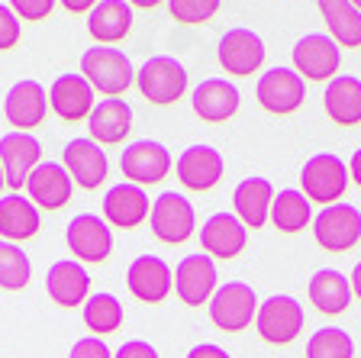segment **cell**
<instances>
[{"mask_svg": "<svg viewBox=\"0 0 361 358\" xmlns=\"http://www.w3.org/2000/svg\"><path fill=\"white\" fill-rule=\"evenodd\" d=\"M84 326L97 339L116 333L123 326V304L113 294H104V291L87 297V304H84Z\"/></svg>", "mask_w": 361, "mask_h": 358, "instance_id": "33", "label": "cell"}, {"mask_svg": "<svg viewBox=\"0 0 361 358\" xmlns=\"http://www.w3.org/2000/svg\"><path fill=\"white\" fill-rule=\"evenodd\" d=\"M65 168L68 174H71V181H75L78 187H84V191H97L100 184L106 181V174H110V162H106V152L100 149L97 142L90 139V136H81V139H71L65 145Z\"/></svg>", "mask_w": 361, "mask_h": 358, "instance_id": "17", "label": "cell"}, {"mask_svg": "<svg viewBox=\"0 0 361 358\" xmlns=\"http://www.w3.org/2000/svg\"><path fill=\"white\" fill-rule=\"evenodd\" d=\"M87 129L97 145H120L129 139V129H133V107L123 97H104L90 110Z\"/></svg>", "mask_w": 361, "mask_h": 358, "instance_id": "24", "label": "cell"}, {"mask_svg": "<svg viewBox=\"0 0 361 358\" xmlns=\"http://www.w3.org/2000/svg\"><path fill=\"white\" fill-rule=\"evenodd\" d=\"M81 75L90 81V88L106 97H120L123 90L135 81V68L126 52L116 45H90L81 55Z\"/></svg>", "mask_w": 361, "mask_h": 358, "instance_id": "1", "label": "cell"}, {"mask_svg": "<svg viewBox=\"0 0 361 358\" xmlns=\"http://www.w3.org/2000/svg\"><path fill=\"white\" fill-rule=\"evenodd\" d=\"M135 84H139L145 100L168 107L188 94V68L180 65L174 55H152L135 71Z\"/></svg>", "mask_w": 361, "mask_h": 358, "instance_id": "2", "label": "cell"}, {"mask_svg": "<svg viewBox=\"0 0 361 358\" xmlns=\"http://www.w3.org/2000/svg\"><path fill=\"white\" fill-rule=\"evenodd\" d=\"M42 162V142L30 133H7L0 136V165H4V178L7 187H23L36 172V165Z\"/></svg>", "mask_w": 361, "mask_h": 358, "instance_id": "19", "label": "cell"}, {"mask_svg": "<svg viewBox=\"0 0 361 358\" xmlns=\"http://www.w3.org/2000/svg\"><path fill=\"white\" fill-rule=\"evenodd\" d=\"M264 39L258 36L255 30L248 26H235V30H226L223 39H219V49H216V59L223 65V71L235 78H248L255 75L258 68L264 65Z\"/></svg>", "mask_w": 361, "mask_h": 358, "instance_id": "9", "label": "cell"}, {"mask_svg": "<svg viewBox=\"0 0 361 358\" xmlns=\"http://www.w3.org/2000/svg\"><path fill=\"white\" fill-rule=\"evenodd\" d=\"M68 358H113V352L106 349L104 339L97 336H87V339H78L75 345H71V352H68Z\"/></svg>", "mask_w": 361, "mask_h": 358, "instance_id": "39", "label": "cell"}, {"mask_svg": "<svg viewBox=\"0 0 361 358\" xmlns=\"http://www.w3.org/2000/svg\"><path fill=\"white\" fill-rule=\"evenodd\" d=\"M190 104H194V113L207 123H226V119H233L235 110L242 104V94L233 81H226V78H207L194 88L190 94Z\"/></svg>", "mask_w": 361, "mask_h": 358, "instance_id": "22", "label": "cell"}, {"mask_svg": "<svg viewBox=\"0 0 361 358\" xmlns=\"http://www.w3.org/2000/svg\"><path fill=\"white\" fill-rule=\"evenodd\" d=\"M26 194H30V201L42 210H61L68 201H71V194H75V181H71L65 165L39 162L36 172H32L30 181H26Z\"/></svg>", "mask_w": 361, "mask_h": 358, "instance_id": "20", "label": "cell"}, {"mask_svg": "<svg viewBox=\"0 0 361 358\" xmlns=\"http://www.w3.org/2000/svg\"><path fill=\"white\" fill-rule=\"evenodd\" d=\"M352 4H355V7H358V10H361V0H352Z\"/></svg>", "mask_w": 361, "mask_h": 358, "instance_id": "47", "label": "cell"}, {"mask_svg": "<svg viewBox=\"0 0 361 358\" xmlns=\"http://www.w3.org/2000/svg\"><path fill=\"white\" fill-rule=\"evenodd\" d=\"M149 223H152V236L155 239L168 242V246H180L197 229L194 203L188 197H180L178 191H165V194L155 197V203H152Z\"/></svg>", "mask_w": 361, "mask_h": 358, "instance_id": "8", "label": "cell"}, {"mask_svg": "<svg viewBox=\"0 0 361 358\" xmlns=\"http://www.w3.org/2000/svg\"><path fill=\"white\" fill-rule=\"evenodd\" d=\"M188 358H233V355H229L226 349H219V345H213V342H200L188 352Z\"/></svg>", "mask_w": 361, "mask_h": 358, "instance_id": "41", "label": "cell"}, {"mask_svg": "<svg viewBox=\"0 0 361 358\" xmlns=\"http://www.w3.org/2000/svg\"><path fill=\"white\" fill-rule=\"evenodd\" d=\"M45 113H49V90L39 81H32V78L16 81L7 90V97H4V117H7V123L16 133L36 129L45 119Z\"/></svg>", "mask_w": 361, "mask_h": 358, "instance_id": "14", "label": "cell"}, {"mask_svg": "<svg viewBox=\"0 0 361 358\" xmlns=\"http://www.w3.org/2000/svg\"><path fill=\"white\" fill-rule=\"evenodd\" d=\"M255 316H258V297L252 291V284H245V281L219 284L210 300L213 326L226 329V333H242L245 326L255 323Z\"/></svg>", "mask_w": 361, "mask_h": 358, "instance_id": "6", "label": "cell"}, {"mask_svg": "<svg viewBox=\"0 0 361 358\" xmlns=\"http://www.w3.org/2000/svg\"><path fill=\"white\" fill-rule=\"evenodd\" d=\"M113 358H161L155 352V345L145 342V339H129V342H123L120 349L113 352Z\"/></svg>", "mask_w": 361, "mask_h": 358, "instance_id": "40", "label": "cell"}, {"mask_svg": "<svg viewBox=\"0 0 361 358\" xmlns=\"http://www.w3.org/2000/svg\"><path fill=\"white\" fill-rule=\"evenodd\" d=\"M274 184L268 178H245L239 181L233 194V207L235 217L248 226V229H262L271 220V203H274Z\"/></svg>", "mask_w": 361, "mask_h": 358, "instance_id": "26", "label": "cell"}, {"mask_svg": "<svg viewBox=\"0 0 361 358\" xmlns=\"http://www.w3.org/2000/svg\"><path fill=\"white\" fill-rule=\"evenodd\" d=\"M293 71L303 81H326L338 75L342 68V45L329 36V32H310L293 45Z\"/></svg>", "mask_w": 361, "mask_h": 358, "instance_id": "4", "label": "cell"}, {"mask_svg": "<svg viewBox=\"0 0 361 358\" xmlns=\"http://www.w3.org/2000/svg\"><path fill=\"white\" fill-rule=\"evenodd\" d=\"M171 152L168 145L155 139H139L133 145H126L120 155V168L126 174L129 184H158V181H165V174L171 172Z\"/></svg>", "mask_w": 361, "mask_h": 358, "instance_id": "11", "label": "cell"}, {"mask_svg": "<svg viewBox=\"0 0 361 358\" xmlns=\"http://www.w3.org/2000/svg\"><path fill=\"white\" fill-rule=\"evenodd\" d=\"M32 278V261L20 249V242L0 239V287L4 291H23Z\"/></svg>", "mask_w": 361, "mask_h": 358, "instance_id": "34", "label": "cell"}, {"mask_svg": "<svg viewBox=\"0 0 361 358\" xmlns=\"http://www.w3.org/2000/svg\"><path fill=\"white\" fill-rule=\"evenodd\" d=\"M307 358H355V342L345 329L323 326L310 336Z\"/></svg>", "mask_w": 361, "mask_h": 358, "instance_id": "35", "label": "cell"}, {"mask_svg": "<svg viewBox=\"0 0 361 358\" xmlns=\"http://www.w3.org/2000/svg\"><path fill=\"white\" fill-rule=\"evenodd\" d=\"M45 291H49V297H52L59 306L87 304L90 275L81 261L61 258V261H55L52 268H49V275H45Z\"/></svg>", "mask_w": 361, "mask_h": 358, "instance_id": "25", "label": "cell"}, {"mask_svg": "<svg viewBox=\"0 0 361 358\" xmlns=\"http://www.w3.org/2000/svg\"><path fill=\"white\" fill-rule=\"evenodd\" d=\"M245 242H248V226L235 213H226V210L213 213L200 229V246L207 249L210 258H223V261L235 258L245 249Z\"/></svg>", "mask_w": 361, "mask_h": 358, "instance_id": "21", "label": "cell"}, {"mask_svg": "<svg viewBox=\"0 0 361 358\" xmlns=\"http://www.w3.org/2000/svg\"><path fill=\"white\" fill-rule=\"evenodd\" d=\"M216 287H219V275L207 252L188 255L174 268V291H178V297L188 306H203L207 300H213Z\"/></svg>", "mask_w": 361, "mask_h": 358, "instance_id": "12", "label": "cell"}, {"mask_svg": "<svg viewBox=\"0 0 361 358\" xmlns=\"http://www.w3.org/2000/svg\"><path fill=\"white\" fill-rule=\"evenodd\" d=\"M348 174H352V181L361 187V149L352 155V162H348Z\"/></svg>", "mask_w": 361, "mask_h": 358, "instance_id": "43", "label": "cell"}, {"mask_svg": "<svg viewBox=\"0 0 361 358\" xmlns=\"http://www.w3.org/2000/svg\"><path fill=\"white\" fill-rule=\"evenodd\" d=\"M4 184H7V178H4V165H0V191H4Z\"/></svg>", "mask_w": 361, "mask_h": 358, "instance_id": "46", "label": "cell"}, {"mask_svg": "<svg viewBox=\"0 0 361 358\" xmlns=\"http://www.w3.org/2000/svg\"><path fill=\"white\" fill-rule=\"evenodd\" d=\"M55 4L59 0H10L13 13L23 16V20H45L55 10Z\"/></svg>", "mask_w": 361, "mask_h": 358, "instance_id": "38", "label": "cell"}, {"mask_svg": "<svg viewBox=\"0 0 361 358\" xmlns=\"http://www.w3.org/2000/svg\"><path fill=\"white\" fill-rule=\"evenodd\" d=\"M126 287L142 304H161L174 291V271L158 255H139L126 271Z\"/></svg>", "mask_w": 361, "mask_h": 358, "instance_id": "15", "label": "cell"}, {"mask_svg": "<svg viewBox=\"0 0 361 358\" xmlns=\"http://www.w3.org/2000/svg\"><path fill=\"white\" fill-rule=\"evenodd\" d=\"M348 165L332 152H319L313 155L300 172V191L316 203H338V197L345 194L348 187Z\"/></svg>", "mask_w": 361, "mask_h": 358, "instance_id": "7", "label": "cell"}, {"mask_svg": "<svg viewBox=\"0 0 361 358\" xmlns=\"http://www.w3.org/2000/svg\"><path fill=\"white\" fill-rule=\"evenodd\" d=\"M271 223L278 226L281 232H300L313 223V210H310V197L303 191H281L274 194V203H271Z\"/></svg>", "mask_w": 361, "mask_h": 358, "instance_id": "32", "label": "cell"}, {"mask_svg": "<svg viewBox=\"0 0 361 358\" xmlns=\"http://www.w3.org/2000/svg\"><path fill=\"white\" fill-rule=\"evenodd\" d=\"M316 7L326 20V30L338 45L358 49L361 45V10L352 0H316Z\"/></svg>", "mask_w": 361, "mask_h": 358, "instance_id": "31", "label": "cell"}, {"mask_svg": "<svg viewBox=\"0 0 361 358\" xmlns=\"http://www.w3.org/2000/svg\"><path fill=\"white\" fill-rule=\"evenodd\" d=\"M313 236L323 252H348L361 242V210L352 203H329L313 217Z\"/></svg>", "mask_w": 361, "mask_h": 358, "instance_id": "3", "label": "cell"}, {"mask_svg": "<svg viewBox=\"0 0 361 358\" xmlns=\"http://www.w3.org/2000/svg\"><path fill=\"white\" fill-rule=\"evenodd\" d=\"M348 281H352V294L361 300V261H358V265H355V268H352V278H348Z\"/></svg>", "mask_w": 361, "mask_h": 358, "instance_id": "44", "label": "cell"}, {"mask_svg": "<svg viewBox=\"0 0 361 358\" xmlns=\"http://www.w3.org/2000/svg\"><path fill=\"white\" fill-rule=\"evenodd\" d=\"M97 90L90 88V81L81 75V71H68V75H59L49 88V104H52V113L65 123H78V119H87L90 110L97 107L94 100Z\"/></svg>", "mask_w": 361, "mask_h": 358, "instance_id": "16", "label": "cell"}, {"mask_svg": "<svg viewBox=\"0 0 361 358\" xmlns=\"http://www.w3.org/2000/svg\"><path fill=\"white\" fill-rule=\"evenodd\" d=\"M65 10H71V13H90V10L97 7L100 0H59Z\"/></svg>", "mask_w": 361, "mask_h": 358, "instance_id": "42", "label": "cell"}, {"mask_svg": "<svg viewBox=\"0 0 361 358\" xmlns=\"http://www.w3.org/2000/svg\"><path fill=\"white\" fill-rule=\"evenodd\" d=\"M323 107L329 113V119H336L338 126L361 123V78L336 75L323 90Z\"/></svg>", "mask_w": 361, "mask_h": 358, "instance_id": "28", "label": "cell"}, {"mask_svg": "<svg viewBox=\"0 0 361 358\" xmlns=\"http://www.w3.org/2000/svg\"><path fill=\"white\" fill-rule=\"evenodd\" d=\"M174 174H178L180 187H188V191H213L226 174V162L213 145H190L180 152Z\"/></svg>", "mask_w": 361, "mask_h": 358, "instance_id": "18", "label": "cell"}, {"mask_svg": "<svg viewBox=\"0 0 361 358\" xmlns=\"http://www.w3.org/2000/svg\"><path fill=\"white\" fill-rule=\"evenodd\" d=\"M133 30V7L129 0H100L97 7L87 13V32L97 39V45L120 42Z\"/></svg>", "mask_w": 361, "mask_h": 358, "instance_id": "27", "label": "cell"}, {"mask_svg": "<svg viewBox=\"0 0 361 358\" xmlns=\"http://www.w3.org/2000/svg\"><path fill=\"white\" fill-rule=\"evenodd\" d=\"M42 226L39 217V207L23 194H7L0 197V239L7 242H23V239H32Z\"/></svg>", "mask_w": 361, "mask_h": 358, "instance_id": "29", "label": "cell"}, {"mask_svg": "<svg viewBox=\"0 0 361 358\" xmlns=\"http://www.w3.org/2000/svg\"><path fill=\"white\" fill-rule=\"evenodd\" d=\"M149 213H152V201L145 194V187L139 184H129V181L113 184L104 197V220L120 226V229H135Z\"/></svg>", "mask_w": 361, "mask_h": 358, "instance_id": "23", "label": "cell"}, {"mask_svg": "<svg viewBox=\"0 0 361 358\" xmlns=\"http://www.w3.org/2000/svg\"><path fill=\"white\" fill-rule=\"evenodd\" d=\"M161 0H129V7H139V10H152V7H158Z\"/></svg>", "mask_w": 361, "mask_h": 358, "instance_id": "45", "label": "cell"}, {"mask_svg": "<svg viewBox=\"0 0 361 358\" xmlns=\"http://www.w3.org/2000/svg\"><path fill=\"white\" fill-rule=\"evenodd\" d=\"M303 323H307V314H303L300 300L287 297V294H274L258 304V336L271 345H290L303 333Z\"/></svg>", "mask_w": 361, "mask_h": 358, "instance_id": "5", "label": "cell"}, {"mask_svg": "<svg viewBox=\"0 0 361 358\" xmlns=\"http://www.w3.org/2000/svg\"><path fill=\"white\" fill-rule=\"evenodd\" d=\"M223 0H168V13L184 26H200L219 13Z\"/></svg>", "mask_w": 361, "mask_h": 358, "instance_id": "36", "label": "cell"}, {"mask_svg": "<svg viewBox=\"0 0 361 358\" xmlns=\"http://www.w3.org/2000/svg\"><path fill=\"white\" fill-rule=\"evenodd\" d=\"M65 242L81 265H97V261L110 258L113 252V232L110 223L97 213H78L65 229Z\"/></svg>", "mask_w": 361, "mask_h": 358, "instance_id": "10", "label": "cell"}, {"mask_svg": "<svg viewBox=\"0 0 361 358\" xmlns=\"http://www.w3.org/2000/svg\"><path fill=\"white\" fill-rule=\"evenodd\" d=\"M20 42V16L10 4H0V52H7Z\"/></svg>", "mask_w": 361, "mask_h": 358, "instance_id": "37", "label": "cell"}, {"mask_svg": "<svg viewBox=\"0 0 361 358\" xmlns=\"http://www.w3.org/2000/svg\"><path fill=\"white\" fill-rule=\"evenodd\" d=\"M258 104L268 113H293L303 107L307 97V81H303L293 68H268L262 78H258V90H255Z\"/></svg>", "mask_w": 361, "mask_h": 358, "instance_id": "13", "label": "cell"}, {"mask_svg": "<svg viewBox=\"0 0 361 358\" xmlns=\"http://www.w3.org/2000/svg\"><path fill=\"white\" fill-rule=\"evenodd\" d=\"M352 281H348L342 271L336 268H323L310 278V300L319 314L326 316H338L345 314L348 304H352Z\"/></svg>", "mask_w": 361, "mask_h": 358, "instance_id": "30", "label": "cell"}]
</instances>
